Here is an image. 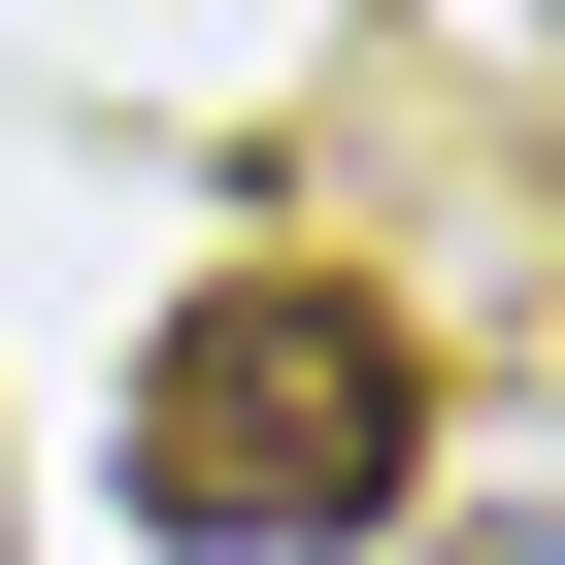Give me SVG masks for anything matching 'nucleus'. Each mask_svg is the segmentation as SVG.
<instances>
[{
  "instance_id": "nucleus-1",
  "label": "nucleus",
  "mask_w": 565,
  "mask_h": 565,
  "mask_svg": "<svg viewBox=\"0 0 565 565\" xmlns=\"http://www.w3.org/2000/svg\"><path fill=\"white\" fill-rule=\"evenodd\" d=\"M399 499H433V333L366 266H200L134 366V532L167 565H366Z\"/></svg>"
}]
</instances>
